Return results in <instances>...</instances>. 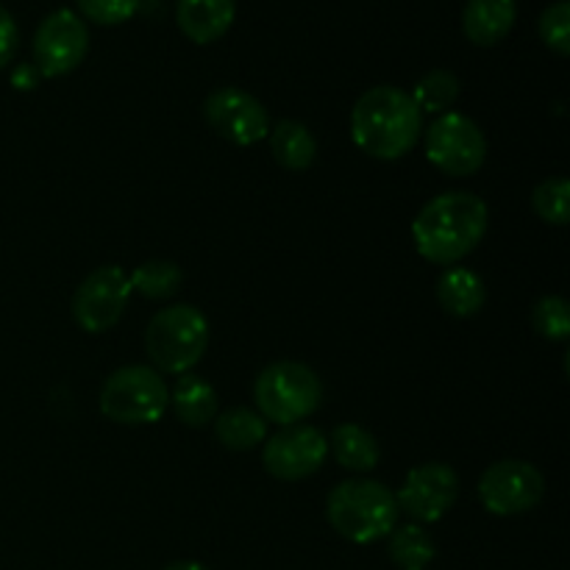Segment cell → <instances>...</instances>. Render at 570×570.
<instances>
[{"label":"cell","instance_id":"cell-24","mask_svg":"<svg viewBox=\"0 0 570 570\" xmlns=\"http://www.w3.org/2000/svg\"><path fill=\"white\" fill-rule=\"evenodd\" d=\"M532 206L540 220L551 226H568L570 220V181L566 176L546 178L534 187Z\"/></svg>","mask_w":570,"mask_h":570},{"label":"cell","instance_id":"cell-3","mask_svg":"<svg viewBox=\"0 0 570 570\" xmlns=\"http://www.w3.org/2000/svg\"><path fill=\"white\" fill-rule=\"evenodd\" d=\"M326 518L340 538L356 546L384 540L399 523V504L393 490L373 479L340 482L326 499Z\"/></svg>","mask_w":570,"mask_h":570},{"label":"cell","instance_id":"cell-25","mask_svg":"<svg viewBox=\"0 0 570 570\" xmlns=\"http://www.w3.org/2000/svg\"><path fill=\"white\" fill-rule=\"evenodd\" d=\"M532 323L540 337L551 340V343H566L570 337L568 301L560 298V295H546V298H540L532 309Z\"/></svg>","mask_w":570,"mask_h":570},{"label":"cell","instance_id":"cell-17","mask_svg":"<svg viewBox=\"0 0 570 570\" xmlns=\"http://www.w3.org/2000/svg\"><path fill=\"white\" fill-rule=\"evenodd\" d=\"M170 406L184 426H209V423L215 421L217 412V393L204 376L184 373V376H178V382L173 384Z\"/></svg>","mask_w":570,"mask_h":570},{"label":"cell","instance_id":"cell-10","mask_svg":"<svg viewBox=\"0 0 570 570\" xmlns=\"http://www.w3.org/2000/svg\"><path fill=\"white\" fill-rule=\"evenodd\" d=\"M131 298V282L117 265H104L89 273L72 293V321L89 334H104L117 326Z\"/></svg>","mask_w":570,"mask_h":570},{"label":"cell","instance_id":"cell-16","mask_svg":"<svg viewBox=\"0 0 570 570\" xmlns=\"http://www.w3.org/2000/svg\"><path fill=\"white\" fill-rule=\"evenodd\" d=\"M440 306L449 312L451 317H473L484 306L488 289L479 273L468 271V267H445L443 276L438 278Z\"/></svg>","mask_w":570,"mask_h":570},{"label":"cell","instance_id":"cell-30","mask_svg":"<svg viewBox=\"0 0 570 570\" xmlns=\"http://www.w3.org/2000/svg\"><path fill=\"white\" fill-rule=\"evenodd\" d=\"M165 570H209V568H206V566H200V562L184 560V562H173V566H167Z\"/></svg>","mask_w":570,"mask_h":570},{"label":"cell","instance_id":"cell-4","mask_svg":"<svg viewBox=\"0 0 570 570\" xmlns=\"http://www.w3.org/2000/svg\"><path fill=\"white\" fill-rule=\"evenodd\" d=\"M209 345V321L198 306L173 304L150 317L145 328V351L154 371L184 376L193 371Z\"/></svg>","mask_w":570,"mask_h":570},{"label":"cell","instance_id":"cell-6","mask_svg":"<svg viewBox=\"0 0 570 570\" xmlns=\"http://www.w3.org/2000/svg\"><path fill=\"white\" fill-rule=\"evenodd\" d=\"M100 412L120 426H150L170 406L165 376L148 365L117 367L100 387Z\"/></svg>","mask_w":570,"mask_h":570},{"label":"cell","instance_id":"cell-15","mask_svg":"<svg viewBox=\"0 0 570 570\" xmlns=\"http://www.w3.org/2000/svg\"><path fill=\"white\" fill-rule=\"evenodd\" d=\"M518 20V0H468L462 11V31L479 48H493Z\"/></svg>","mask_w":570,"mask_h":570},{"label":"cell","instance_id":"cell-29","mask_svg":"<svg viewBox=\"0 0 570 570\" xmlns=\"http://www.w3.org/2000/svg\"><path fill=\"white\" fill-rule=\"evenodd\" d=\"M39 70L33 65H20L11 72V87L20 89V92H31V89L39 87Z\"/></svg>","mask_w":570,"mask_h":570},{"label":"cell","instance_id":"cell-20","mask_svg":"<svg viewBox=\"0 0 570 570\" xmlns=\"http://www.w3.org/2000/svg\"><path fill=\"white\" fill-rule=\"evenodd\" d=\"M215 438L228 451H250L267 438V421L248 406H232L215 417Z\"/></svg>","mask_w":570,"mask_h":570},{"label":"cell","instance_id":"cell-7","mask_svg":"<svg viewBox=\"0 0 570 570\" xmlns=\"http://www.w3.org/2000/svg\"><path fill=\"white\" fill-rule=\"evenodd\" d=\"M426 159L445 176H473L488 159V139L468 115L445 111L426 128Z\"/></svg>","mask_w":570,"mask_h":570},{"label":"cell","instance_id":"cell-13","mask_svg":"<svg viewBox=\"0 0 570 570\" xmlns=\"http://www.w3.org/2000/svg\"><path fill=\"white\" fill-rule=\"evenodd\" d=\"M204 117L223 139L248 148L271 134V117L259 98L239 87H223L206 98Z\"/></svg>","mask_w":570,"mask_h":570},{"label":"cell","instance_id":"cell-26","mask_svg":"<svg viewBox=\"0 0 570 570\" xmlns=\"http://www.w3.org/2000/svg\"><path fill=\"white\" fill-rule=\"evenodd\" d=\"M538 33L551 53H557V56L570 53V3L568 0H557V3H551L549 9L540 14Z\"/></svg>","mask_w":570,"mask_h":570},{"label":"cell","instance_id":"cell-18","mask_svg":"<svg viewBox=\"0 0 570 570\" xmlns=\"http://www.w3.org/2000/svg\"><path fill=\"white\" fill-rule=\"evenodd\" d=\"M267 137H271L273 159H276V165H282L284 170L301 173L309 170V167L315 165L317 139L312 137V131L304 122L278 120Z\"/></svg>","mask_w":570,"mask_h":570},{"label":"cell","instance_id":"cell-11","mask_svg":"<svg viewBox=\"0 0 570 570\" xmlns=\"http://www.w3.org/2000/svg\"><path fill=\"white\" fill-rule=\"evenodd\" d=\"M395 504L412 523H438L449 515L451 507L460 495V476L445 462H426L406 473L404 484L399 488Z\"/></svg>","mask_w":570,"mask_h":570},{"label":"cell","instance_id":"cell-8","mask_svg":"<svg viewBox=\"0 0 570 570\" xmlns=\"http://www.w3.org/2000/svg\"><path fill=\"white\" fill-rule=\"evenodd\" d=\"M543 473L527 460H499L479 479V499L490 515H527L543 501Z\"/></svg>","mask_w":570,"mask_h":570},{"label":"cell","instance_id":"cell-9","mask_svg":"<svg viewBox=\"0 0 570 570\" xmlns=\"http://www.w3.org/2000/svg\"><path fill=\"white\" fill-rule=\"evenodd\" d=\"M89 53V28L72 9H56L33 33V67L42 78L70 76Z\"/></svg>","mask_w":570,"mask_h":570},{"label":"cell","instance_id":"cell-5","mask_svg":"<svg viewBox=\"0 0 570 570\" xmlns=\"http://www.w3.org/2000/svg\"><path fill=\"white\" fill-rule=\"evenodd\" d=\"M254 401L265 421L295 426L317 412L323 401V382L304 362H273L256 376Z\"/></svg>","mask_w":570,"mask_h":570},{"label":"cell","instance_id":"cell-23","mask_svg":"<svg viewBox=\"0 0 570 570\" xmlns=\"http://www.w3.org/2000/svg\"><path fill=\"white\" fill-rule=\"evenodd\" d=\"M421 115H445L460 98V78L451 70H432L415 83V92H410Z\"/></svg>","mask_w":570,"mask_h":570},{"label":"cell","instance_id":"cell-12","mask_svg":"<svg viewBox=\"0 0 570 570\" xmlns=\"http://www.w3.org/2000/svg\"><path fill=\"white\" fill-rule=\"evenodd\" d=\"M328 443L321 429L309 423L282 426L262 449V465L278 482H301L317 473L326 462Z\"/></svg>","mask_w":570,"mask_h":570},{"label":"cell","instance_id":"cell-2","mask_svg":"<svg viewBox=\"0 0 570 570\" xmlns=\"http://www.w3.org/2000/svg\"><path fill=\"white\" fill-rule=\"evenodd\" d=\"M423 131V115L410 92L379 83L351 109V137L362 154L382 161H395L410 154Z\"/></svg>","mask_w":570,"mask_h":570},{"label":"cell","instance_id":"cell-28","mask_svg":"<svg viewBox=\"0 0 570 570\" xmlns=\"http://www.w3.org/2000/svg\"><path fill=\"white\" fill-rule=\"evenodd\" d=\"M17 45H20V33H17L14 17L9 14L6 6H0V70L14 59Z\"/></svg>","mask_w":570,"mask_h":570},{"label":"cell","instance_id":"cell-14","mask_svg":"<svg viewBox=\"0 0 570 570\" xmlns=\"http://www.w3.org/2000/svg\"><path fill=\"white\" fill-rule=\"evenodd\" d=\"M237 17V0H178L176 22L195 45H212L226 37Z\"/></svg>","mask_w":570,"mask_h":570},{"label":"cell","instance_id":"cell-19","mask_svg":"<svg viewBox=\"0 0 570 570\" xmlns=\"http://www.w3.org/2000/svg\"><path fill=\"white\" fill-rule=\"evenodd\" d=\"M328 449H332L334 460L340 468L354 473H367L379 465L382 460V449H379L376 438L360 423H340L328 438Z\"/></svg>","mask_w":570,"mask_h":570},{"label":"cell","instance_id":"cell-27","mask_svg":"<svg viewBox=\"0 0 570 570\" xmlns=\"http://www.w3.org/2000/svg\"><path fill=\"white\" fill-rule=\"evenodd\" d=\"M142 0H76L81 17L98 26H122L139 11Z\"/></svg>","mask_w":570,"mask_h":570},{"label":"cell","instance_id":"cell-21","mask_svg":"<svg viewBox=\"0 0 570 570\" xmlns=\"http://www.w3.org/2000/svg\"><path fill=\"white\" fill-rule=\"evenodd\" d=\"M387 554L399 570H426L438 557V546L421 523H406L387 534Z\"/></svg>","mask_w":570,"mask_h":570},{"label":"cell","instance_id":"cell-1","mask_svg":"<svg viewBox=\"0 0 570 570\" xmlns=\"http://www.w3.org/2000/svg\"><path fill=\"white\" fill-rule=\"evenodd\" d=\"M490 212L479 195L443 193L429 200L412 220L415 250L432 265L454 267L476 250L488 234Z\"/></svg>","mask_w":570,"mask_h":570},{"label":"cell","instance_id":"cell-22","mask_svg":"<svg viewBox=\"0 0 570 570\" xmlns=\"http://www.w3.org/2000/svg\"><path fill=\"white\" fill-rule=\"evenodd\" d=\"M128 282H131V293H139L142 298L167 301L181 289L184 273L176 262L150 259L134 267Z\"/></svg>","mask_w":570,"mask_h":570}]
</instances>
